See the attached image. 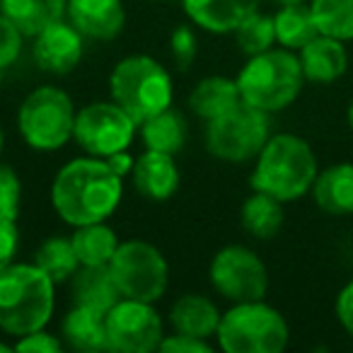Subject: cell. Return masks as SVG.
Instances as JSON below:
<instances>
[{
  "mask_svg": "<svg viewBox=\"0 0 353 353\" xmlns=\"http://www.w3.org/2000/svg\"><path fill=\"white\" fill-rule=\"evenodd\" d=\"M334 310H336V319L343 327V332L353 339V281H348V283L339 290Z\"/></svg>",
  "mask_w": 353,
  "mask_h": 353,
  "instance_id": "37",
  "label": "cell"
},
{
  "mask_svg": "<svg viewBox=\"0 0 353 353\" xmlns=\"http://www.w3.org/2000/svg\"><path fill=\"white\" fill-rule=\"evenodd\" d=\"M283 201L264 192H252V196H247L240 208L242 230L254 240H271L279 235L283 228Z\"/></svg>",
  "mask_w": 353,
  "mask_h": 353,
  "instance_id": "26",
  "label": "cell"
},
{
  "mask_svg": "<svg viewBox=\"0 0 353 353\" xmlns=\"http://www.w3.org/2000/svg\"><path fill=\"white\" fill-rule=\"evenodd\" d=\"M75 104L65 90L56 85L34 88L17 109V128L32 150L56 152L73 141Z\"/></svg>",
  "mask_w": 353,
  "mask_h": 353,
  "instance_id": "7",
  "label": "cell"
},
{
  "mask_svg": "<svg viewBox=\"0 0 353 353\" xmlns=\"http://www.w3.org/2000/svg\"><path fill=\"white\" fill-rule=\"evenodd\" d=\"M157 3H162V0H157Z\"/></svg>",
  "mask_w": 353,
  "mask_h": 353,
  "instance_id": "44",
  "label": "cell"
},
{
  "mask_svg": "<svg viewBox=\"0 0 353 353\" xmlns=\"http://www.w3.org/2000/svg\"><path fill=\"white\" fill-rule=\"evenodd\" d=\"M189 109L196 119L201 121H213L228 109L242 102L240 88H237L235 78L228 75H208V78L199 80L196 88L189 92Z\"/></svg>",
  "mask_w": 353,
  "mask_h": 353,
  "instance_id": "22",
  "label": "cell"
},
{
  "mask_svg": "<svg viewBox=\"0 0 353 353\" xmlns=\"http://www.w3.org/2000/svg\"><path fill=\"white\" fill-rule=\"evenodd\" d=\"M346 121H348V128L353 131V99H351V104H348V109H346Z\"/></svg>",
  "mask_w": 353,
  "mask_h": 353,
  "instance_id": "40",
  "label": "cell"
},
{
  "mask_svg": "<svg viewBox=\"0 0 353 353\" xmlns=\"http://www.w3.org/2000/svg\"><path fill=\"white\" fill-rule=\"evenodd\" d=\"M208 281L221 298L230 303L264 300L269 293V269L254 250L245 245H225L208 266Z\"/></svg>",
  "mask_w": 353,
  "mask_h": 353,
  "instance_id": "10",
  "label": "cell"
},
{
  "mask_svg": "<svg viewBox=\"0 0 353 353\" xmlns=\"http://www.w3.org/2000/svg\"><path fill=\"white\" fill-rule=\"evenodd\" d=\"M34 61L49 75H68L80 65L85 54V37L68 20H59L44 27L34 37L32 46Z\"/></svg>",
  "mask_w": 353,
  "mask_h": 353,
  "instance_id": "13",
  "label": "cell"
},
{
  "mask_svg": "<svg viewBox=\"0 0 353 353\" xmlns=\"http://www.w3.org/2000/svg\"><path fill=\"white\" fill-rule=\"evenodd\" d=\"M269 117L271 114L250 107L247 102L235 104L218 119L206 121V150L228 165H245L254 160L271 138Z\"/></svg>",
  "mask_w": 353,
  "mask_h": 353,
  "instance_id": "8",
  "label": "cell"
},
{
  "mask_svg": "<svg viewBox=\"0 0 353 353\" xmlns=\"http://www.w3.org/2000/svg\"><path fill=\"white\" fill-rule=\"evenodd\" d=\"M20 250V230L15 218H8L0 213V271L10 266Z\"/></svg>",
  "mask_w": 353,
  "mask_h": 353,
  "instance_id": "35",
  "label": "cell"
},
{
  "mask_svg": "<svg viewBox=\"0 0 353 353\" xmlns=\"http://www.w3.org/2000/svg\"><path fill=\"white\" fill-rule=\"evenodd\" d=\"M131 182L136 192L148 201L162 203L172 199L179 189L182 174L174 162V155L170 152L145 150L136 157V165L131 172Z\"/></svg>",
  "mask_w": 353,
  "mask_h": 353,
  "instance_id": "15",
  "label": "cell"
},
{
  "mask_svg": "<svg viewBox=\"0 0 353 353\" xmlns=\"http://www.w3.org/2000/svg\"><path fill=\"white\" fill-rule=\"evenodd\" d=\"M8 351H15V348H12V343H6L3 339H0V353H8Z\"/></svg>",
  "mask_w": 353,
  "mask_h": 353,
  "instance_id": "41",
  "label": "cell"
},
{
  "mask_svg": "<svg viewBox=\"0 0 353 353\" xmlns=\"http://www.w3.org/2000/svg\"><path fill=\"white\" fill-rule=\"evenodd\" d=\"M70 242L75 247L80 266H109V261L114 259V252L121 245L117 230L107 225V221L73 228Z\"/></svg>",
  "mask_w": 353,
  "mask_h": 353,
  "instance_id": "25",
  "label": "cell"
},
{
  "mask_svg": "<svg viewBox=\"0 0 353 353\" xmlns=\"http://www.w3.org/2000/svg\"><path fill=\"white\" fill-rule=\"evenodd\" d=\"M73 305L92 307L99 312H109L121 300L109 266H80L68 281Z\"/></svg>",
  "mask_w": 353,
  "mask_h": 353,
  "instance_id": "21",
  "label": "cell"
},
{
  "mask_svg": "<svg viewBox=\"0 0 353 353\" xmlns=\"http://www.w3.org/2000/svg\"><path fill=\"white\" fill-rule=\"evenodd\" d=\"M104 160H107V165L112 167L119 176H131L133 165H136V157L128 152V148L126 150H119V152H114V155L104 157Z\"/></svg>",
  "mask_w": 353,
  "mask_h": 353,
  "instance_id": "38",
  "label": "cell"
},
{
  "mask_svg": "<svg viewBox=\"0 0 353 353\" xmlns=\"http://www.w3.org/2000/svg\"><path fill=\"white\" fill-rule=\"evenodd\" d=\"M34 264L39 266L56 285L68 283L70 276L80 269L73 242H70V237H63V235L46 237L39 245V250L34 252Z\"/></svg>",
  "mask_w": 353,
  "mask_h": 353,
  "instance_id": "28",
  "label": "cell"
},
{
  "mask_svg": "<svg viewBox=\"0 0 353 353\" xmlns=\"http://www.w3.org/2000/svg\"><path fill=\"white\" fill-rule=\"evenodd\" d=\"M314 203L329 216H351L353 213V162H339L317 172L312 189Z\"/></svg>",
  "mask_w": 353,
  "mask_h": 353,
  "instance_id": "20",
  "label": "cell"
},
{
  "mask_svg": "<svg viewBox=\"0 0 353 353\" xmlns=\"http://www.w3.org/2000/svg\"><path fill=\"white\" fill-rule=\"evenodd\" d=\"M3 148H6V133H3V126H0V155H3Z\"/></svg>",
  "mask_w": 353,
  "mask_h": 353,
  "instance_id": "42",
  "label": "cell"
},
{
  "mask_svg": "<svg viewBox=\"0 0 353 353\" xmlns=\"http://www.w3.org/2000/svg\"><path fill=\"white\" fill-rule=\"evenodd\" d=\"M68 0H0V12L10 17L25 37L34 39L44 27L65 17Z\"/></svg>",
  "mask_w": 353,
  "mask_h": 353,
  "instance_id": "24",
  "label": "cell"
},
{
  "mask_svg": "<svg viewBox=\"0 0 353 353\" xmlns=\"http://www.w3.org/2000/svg\"><path fill=\"white\" fill-rule=\"evenodd\" d=\"M235 80L242 102L266 114L288 109L300 97L303 85L307 83L300 68L298 54L283 46L279 49L274 46L264 54L250 56Z\"/></svg>",
  "mask_w": 353,
  "mask_h": 353,
  "instance_id": "4",
  "label": "cell"
},
{
  "mask_svg": "<svg viewBox=\"0 0 353 353\" xmlns=\"http://www.w3.org/2000/svg\"><path fill=\"white\" fill-rule=\"evenodd\" d=\"M276 6H298V3H310V0H274Z\"/></svg>",
  "mask_w": 353,
  "mask_h": 353,
  "instance_id": "39",
  "label": "cell"
},
{
  "mask_svg": "<svg viewBox=\"0 0 353 353\" xmlns=\"http://www.w3.org/2000/svg\"><path fill=\"white\" fill-rule=\"evenodd\" d=\"M317 172V155L305 138L295 133H274L254 157L250 187L252 192H264L290 203L310 194Z\"/></svg>",
  "mask_w": 353,
  "mask_h": 353,
  "instance_id": "2",
  "label": "cell"
},
{
  "mask_svg": "<svg viewBox=\"0 0 353 353\" xmlns=\"http://www.w3.org/2000/svg\"><path fill=\"white\" fill-rule=\"evenodd\" d=\"M107 312H99L92 307L73 305L61 319V339L65 348L80 353H99L109 351L107 341Z\"/></svg>",
  "mask_w": 353,
  "mask_h": 353,
  "instance_id": "19",
  "label": "cell"
},
{
  "mask_svg": "<svg viewBox=\"0 0 353 353\" xmlns=\"http://www.w3.org/2000/svg\"><path fill=\"white\" fill-rule=\"evenodd\" d=\"M109 271L121 298L157 303L170 285V264L165 254L145 240L121 242L109 261Z\"/></svg>",
  "mask_w": 353,
  "mask_h": 353,
  "instance_id": "9",
  "label": "cell"
},
{
  "mask_svg": "<svg viewBox=\"0 0 353 353\" xmlns=\"http://www.w3.org/2000/svg\"><path fill=\"white\" fill-rule=\"evenodd\" d=\"M261 0H182V10L194 27L211 34H232L245 17L256 12Z\"/></svg>",
  "mask_w": 353,
  "mask_h": 353,
  "instance_id": "16",
  "label": "cell"
},
{
  "mask_svg": "<svg viewBox=\"0 0 353 353\" xmlns=\"http://www.w3.org/2000/svg\"><path fill=\"white\" fill-rule=\"evenodd\" d=\"M121 199L123 176L104 157H75L56 172L51 182V206L70 228L107 221L117 213Z\"/></svg>",
  "mask_w": 353,
  "mask_h": 353,
  "instance_id": "1",
  "label": "cell"
},
{
  "mask_svg": "<svg viewBox=\"0 0 353 353\" xmlns=\"http://www.w3.org/2000/svg\"><path fill=\"white\" fill-rule=\"evenodd\" d=\"M3 75H6V70L0 68V85H3Z\"/></svg>",
  "mask_w": 353,
  "mask_h": 353,
  "instance_id": "43",
  "label": "cell"
},
{
  "mask_svg": "<svg viewBox=\"0 0 353 353\" xmlns=\"http://www.w3.org/2000/svg\"><path fill=\"white\" fill-rule=\"evenodd\" d=\"M56 283L34 261H12L0 271V332L25 336L51 322Z\"/></svg>",
  "mask_w": 353,
  "mask_h": 353,
  "instance_id": "3",
  "label": "cell"
},
{
  "mask_svg": "<svg viewBox=\"0 0 353 353\" xmlns=\"http://www.w3.org/2000/svg\"><path fill=\"white\" fill-rule=\"evenodd\" d=\"M109 351L119 353H152L165 339V322L155 303L121 298L107 314Z\"/></svg>",
  "mask_w": 353,
  "mask_h": 353,
  "instance_id": "12",
  "label": "cell"
},
{
  "mask_svg": "<svg viewBox=\"0 0 353 353\" xmlns=\"http://www.w3.org/2000/svg\"><path fill=\"white\" fill-rule=\"evenodd\" d=\"M170 54H172V59H174L176 68H182V70L192 68V63L196 61V54H199V39L192 25L174 27V32L170 34Z\"/></svg>",
  "mask_w": 353,
  "mask_h": 353,
  "instance_id": "32",
  "label": "cell"
},
{
  "mask_svg": "<svg viewBox=\"0 0 353 353\" xmlns=\"http://www.w3.org/2000/svg\"><path fill=\"white\" fill-rule=\"evenodd\" d=\"M221 314L223 312L218 310V305L208 295L184 293L172 303L170 312H167V322H170L172 332L211 341V339H216Z\"/></svg>",
  "mask_w": 353,
  "mask_h": 353,
  "instance_id": "17",
  "label": "cell"
},
{
  "mask_svg": "<svg viewBox=\"0 0 353 353\" xmlns=\"http://www.w3.org/2000/svg\"><path fill=\"white\" fill-rule=\"evenodd\" d=\"M138 131H141L145 150L176 155L184 148V143H187L189 123L182 112H176L174 107H167L162 112H157L155 117L138 123Z\"/></svg>",
  "mask_w": 353,
  "mask_h": 353,
  "instance_id": "23",
  "label": "cell"
},
{
  "mask_svg": "<svg viewBox=\"0 0 353 353\" xmlns=\"http://www.w3.org/2000/svg\"><path fill=\"white\" fill-rule=\"evenodd\" d=\"M109 94L133 117L136 123L172 107L174 83L165 65L148 54H131L114 65L109 75Z\"/></svg>",
  "mask_w": 353,
  "mask_h": 353,
  "instance_id": "5",
  "label": "cell"
},
{
  "mask_svg": "<svg viewBox=\"0 0 353 353\" xmlns=\"http://www.w3.org/2000/svg\"><path fill=\"white\" fill-rule=\"evenodd\" d=\"M162 353H211L213 346L211 341H203L196 336H187V334H165V339L160 341Z\"/></svg>",
  "mask_w": 353,
  "mask_h": 353,
  "instance_id": "36",
  "label": "cell"
},
{
  "mask_svg": "<svg viewBox=\"0 0 353 353\" xmlns=\"http://www.w3.org/2000/svg\"><path fill=\"white\" fill-rule=\"evenodd\" d=\"M274 27H276V44L288 51H300L307 41H312L319 34L310 3L281 6L279 12L274 15Z\"/></svg>",
  "mask_w": 353,
  "mask_h": 353,
  "instance_id": "27",
  "label": "cell"
},
{
  "mask_svg": "<svg viewBox=\"0 0 353 353\" xmlns=\"http://www.w3.org/2000/svg\"><path fill=\"white\" fill-rule=\"evenodd\" d=\"M22 39L25 34L20 32V27L0 12V68L6 70L20 59L22 54Z\"/></svg>",
  "mask_w": 353,
  "mask_h": 353,
  "instance_id": "33",
  "label": "cell"
},
{
  "mask_svg": "<svg viewBox=\"0 0 353 353\" xmlns=\"http://www.w3.org/2000/svg\"><path fill=\"white\" fill-rule=\"evenodd\" d=\"M300 68L307 83L329 85L336 83L348 68V51L341 39L327 34H317L312 41L298 51Z\"/></svg>",
  "mask_w": 353,
  "mask_h": 353,
  "instance_id": "18",
  "label": "cell"
},
{
  "mask_svg": "<svg viewBox=\"0 0 353 353\" xmlns=\"http://www.w3.org/2000/svg\"><path fill=\"white\" fill-rule=\"evenodd\" d=\"M319 34L334 39H353V0H310Z\"/></svg>",
  "mask_w": 353,
  "mask_h": 353,
  "instance_id": "29",
  "label": "cell"
},
{
  "mask_svg": "<svg viewBox=\"0 0 353 353\" xmlns=\"http://www.w3.org/2000/svg\"><path fill=\"white\" fill-rule=\"evenodd\" d=\"M22 206V182L20 174L10 165L0 162V213L8 218L20 216Z\"/></svg>",
  "mask_w": 353,
  "mask_h": 353,
  "instance_id": "31",
  "label": "cell"
},
{
  "mask_svg": "<svg viewBox=\"0 0 353 353\" xmlns=\"http://www.w3.org/2000/svg\"><path fill=\"white\" fill-rule=\"evenodd\" d=\"M15 351H22V353H63L65 351V343L61 339V334H51L49 329H37V332H30L25 336L15 339L12 343Z\"/></svg>",
  "mask_w": 353,
  "mask_h": 353,
  "instance_id": "34",
  "label": "cell"
},
{
  "mask_svg": "<svg viewBox=\"0 0 353 353\" xmlns=\"http://www.w3.org/2000/svg\"><path fill=\"white\" fill-rule=\"evenodd\" d=\"M65 20L92 41H112L126 27V8L121 0H68Z\"/></svg>",
  "mask_w": 353,
  "mask_h": 353,
  "instance_id": "14",
  "label": "cell"
},
{
  "mask_svg": "<svg viewBox=\"0 0 353 353\" xmlns=\"http://www.w3.org/2000/svg\"><path fill=\"white\" fill-rule=\"evenodd\" d=\"M138 123L114 99L109 102H90L75 114L73 141L88 155L109 157L119 150L131 148Z\"/></svg>",
  "mask_w": 353,
  "mask_h": 353,
  "instance_id": "11",
  "label": "cell"
},
{
  "mask_svg": "<svg viewBox=\"0 0 353 353\" xmlns=\"http://www.w3.org/2000/svg\"><path fill=\"white\" fill-rule=\"evenodd\" d=\"M237 41V49L250 59V56L264 54V51L276 46V27H274V15H264V12H252L250 17L237 25V30L232 32Z\"/></svg>",
  "mask_w": 353,
  "mask_h": 353,
  "instance_id": "30",
  "label": "cell"
},
{
  "mask_svg": "<svg viewBox=\"0 0 353 353\" xmlns=\"http://www.w3.org/2000/svg\"><path fill=\"white\" fill-rule=\"evenodd\" d=\"M288 339L285 317L264 300L232 303L216 332L218 348L225 353H281Z\"/></svg>",
  "mask_w": 353,
  "mask_h": 353,
  "instance_id": "6",
  "label": "cell"
}]
</instances>
